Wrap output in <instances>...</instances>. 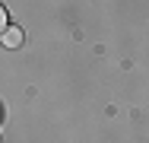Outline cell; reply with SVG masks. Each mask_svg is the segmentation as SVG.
<instances>
[{"label":"cell","instance_id":"7a4b0ae2","mask_svg":"<svg viewBox=\"0 0 149 143\" xmlns=\"http://www.w3.org/2000/svg\"><path fill=\"white\" fill-rule=\"evenodd\" d=\"M3 29H6V6L0 3V32H3Z\"/></svg>","mask_w":149,"mask_h":143},{"label":"cell","instance_id":"6da1fadb","mask_svg":"<svg viewBox=\"0 0 149 143\" xmlns=\"http://www.w3.org/2000/svg\"><path fill=\"white\" fill-rule=\"evenodd\" d=\"M22 38H26V32H22L19 26H6L3 32H0V41H3L6 48H19V45H22Z\"/></svg>","mask_w":149,"mask_h":143}]
</instances>
